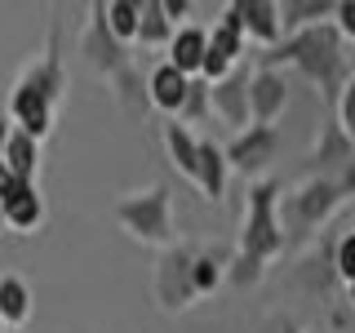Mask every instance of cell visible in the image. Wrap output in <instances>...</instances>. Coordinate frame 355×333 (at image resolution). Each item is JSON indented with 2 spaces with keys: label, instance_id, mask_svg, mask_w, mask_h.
Masks as SVG:
<instances>
[{
  "label": "cell",
  "instance_id": "1f68e13d",
  "mask_svg": "<svg viewBox=\"0 0 355 333\" xmlns=\"http://www.w3.org/2000/svg\"><path fill=\"white\" fill-rule=\"evenodd\" d=\"M347 302H351V307H355V280H351V284H347Z\"/></svg>",
  "mask_w": 355,
  "mask_h": 333
},
{
  "label": "cell",
  "instance_id": "52a82bcc",
  "mask_svg": "<svg viewBox=\"0 0 355 333\" xmlns=\"http://www.w3.org/2000/svg\"><path fill=\"white\" fill-rule=\"evenodd\" d=\"M275 151H280V129H262V125H249L244 133L222 147V160H227V169H240L244 178H258L266 173V164L275 160Z\"/></svg>",
  "mask_w": 355,
  "mask_h": 333
},
{
  "label": "cell",
  "instance_id": "6da1fadb",
  "mask_svg": "<svg viewBox=\"0 0 355 333\" xmlns=\"http://www.w3.org/2000/svg\"><path fill=\"white\" fill-rule=\"evenodd\" d=\"M280 62L297 67L306 80H315V89H320V98L329 103V111L338 107L342 89H347V80L355 76L351 62H347V44H342V36L333 31V22L293 31V36H284L280 44H271V49L258 53V67H266V71H275Z\"/></svg>",
  "mask_w": 355,
  "mask_h": 333
},
{
  "label": "cell",
  "instance_id": "f546056e",
  "mask_svg": "<svg viewBox=\"0 0 355 333\" xmlns=\"http://www.w3.org/2000/svg\"><path fill=\"white\" fill-rule=\"evenodd\" d=\"M14 187H18V178H14V173H9V169H5V164H0V200H5L9 191H14Z\"/></svg>",
  "mask_w": 355,
  "mask_h": 333
},
{
  "label": "cell",
  "instance_id": "3957f363",
  "mask_svg": "<svg viewBox=\"0 0 355 333\" xmlns=\"http://www.w3.org/2000/svg\"><path fill=\"white\" fill-rule=\"evenodd\" d=\"M80 53H85V62L94 67L111 89H116V98H120V107H125V111H138L142 103H147V98H142V80H138V71H133L129 44H120L107 31V22H103V0L89 5L85 31H80Z\"/></svg>",
  "mask_w": 355,
  "mask_h": 333
},
{
  "label": "cell",
  "instance_id": "f1b7e54d",
  "mask_svg": "<svg viewBox=\"0 0 355 333\" xmlns=\"http://www.w3.org/2000/svg\"><path fill=\"white\" fill-rule=\"evenodd\" d=\"M160 9H164V18L178 27V18H187L191 14V0H160Z\"/></svg>",
  "mask_w": 355,
  "mask_h": 333
},
{
  "label": "cell",
  "instance_id": "484cf974",
  "mask_svg": "<svg viewBox=\"0 0 355 333\" xmlns=\"http://www.w3.org/2000/svg\"><path fill=\"white\" fill-rule=\"evenodd\" d=\"M329 22H333V31L342 36V44H355V0H338Z\"/></svg>",
  "mask_w": 355,
  "mask_h": 333
},
{
  "label": "cell",
  "instance_id": "ffe728a7",
  "mask_svg": "<svg viewBox=\"0 0 355 333\" xmlns=\"http://www.w3.org/2000/svg\"><path fill=\"white\" fill-rule=\"evenodd\" d=\"M173 31L178 27L164 18L160 0H142V5H138V36H133V44H142V49H169Z\"/></svg>",
  "mask_w": 355,
  "mask_h": 333
},
{
  "label": "cell",
  "instance_id": "4fadbf2b",
  "mask_svg": "<svg viewBox=\"0 0 355 333\" xmlns=\"http://www.w3.org/2000/svg\"><path fill=\"white\" fill-rule=\"evenodd\" d=\"M0 222L18 236H31V231L44 222V200L36 191V182H18L14 191L0 200Z\"/></svg>",
  "mask_w": 355,
  "mask_h": 333
},
{
  "label": "cell",
  "instance_id": "9a60e30c",
  "mask_svg": "<svg viewBox=\"0 0 355 333\" xmlns=\"http://www.w3.org/2000/svg\"><path fill=\"white\" fill-rule=\"evenodd\" d=\"M205 44H209V31L196 27V22H182V27L173 31L169 49H164V53H169L164 62H169L173 71H182L187 80H196V76H200V62H205Z\"/></svg>",
  "mask_w": 355,
  "mask_h": 333
},
{
  "label": "cell",
  "instance_id": "d4e9b609",
  "mask_svg": "<svg viewBox=\"0 0 355 333\" xmlns=\"http://www.w3.org/2000/svg\"><path fill=\"white\" fill-rule=\"evenodd\" d=\"M205 116H209V85L205 80H191L187 103H182V111H178V125H187V120H205Z\"/></svg>",
  "mask_w": 355,
  "mask_h": 333
},
{
  "label": "cell",
  "instance_id": "7402d4cb",
  "mask_svg": "<svg viewBox=\"0 0 355 333\" xmlns=\"http://www.w3.org/2000/svg\"><path fill=\"white\" fill-rule=\"evenodd\" d=\"M222 275H227V253L196 249V258H191V289H196V298L214 293V289L222 284Z\"/></svg>",
  "mask_w": 355,
  "mask_h": 333
},
{
  "label": "cell",
  "instance_id": "5bb4252c",
  "mask_svg": "<svg viewBox=\"0 0 355 333\" xmlns=\"http://www.w3.org/2000/svg\"><path fill=\"white\" fill-rule=\"evenodd\" d=\"M187 89H191V80H187L182 71H173L169 62H160V67H151V76H147V103L155 111H164L169 120H178V111H182L187 103Z\"/></svg>",
  "mask_w": 355,
  "mask_h": 333
},
{
  "label": "cell",
  "instance_id": "836d02e7",
  "mask_svg": "<svg viewBox=\"0 0 355 333\" xmlns=\"http://www.w3.org/2000/svg\"><path fill=\"white\" fill-rule=\"evenodd\" d=\"M0 227H5V222H0Z\"/></svg>",
  "mask_w": 355,
  "mask_h": 333
},
{
  "label": "cell",
  "instance_id": "44dd1931",
  "mask_svg": "<svg viewBox=\"0 0 355 333\" xmlns=\"http://www.w3.org/2000/svg\"><path fill=\"white\" fill-rule=\"evenodd\" d=\"M31 316V289L18 275H0V325H22Z\"/></svg>",
  "mask_w": 355,
  "mask_h": 333
},
{
  "label": "cell",
  "instance_id": "8992f818",
  "mask_svg": "<svg viewBox=\"0 0 355 333\" xmlns=\"http://www.w3.org/2000/svg\"><path fill=\"white\" fill-rule=\"evenodd\" d=\"M191 258H196V244H169L164 258L155 262V302H160V311H169V316L196 302Z\"/></svg>",
  "mask_w": 355,
  "mask_h": 333
},
{
  "label": "cell",
  "instance_id": "4316f807",
  "mask_svg": "<svg viewBox=\"0 0 355 333\" xmlns=\"http://www.w3.org/2000/svg\"><path fill=\"white\" fill-rule=\"evenodd\" d=\"M333 266H338L342 280H355V231H347V236L338 240V249H333Z\"/></svg>",
  "mask_w": 355,
  "mask_h": 333
},
{
  "label": "cell",
  "instance_id": "8fae6325",
  "mask_svg": "<svg viewBox=\"0 0 355 333\" xmlns=\"http://www.w3.org/2000/svg\"><path fill=\"white\" fill-rule=\"evenodd\" d=\"M209 116H218V125L231 133L249 129V76L231 71L227 80L209 85Z\"/></svg>",
  "mask_w": 355,
  "mask_h": 333
},
{
  "label": "cell",
  "instance_id": "277c9868",
  "mask_svg": "<svg viewBox=\"0 0 355 333\" xmlns=\"http://www.w3.org/2000/svg\"><path fill=\"white\" fill-rule=\"evenodd\" d=\"M116 222L125 227L129 240L138 244H155V249H169L178 244V222H173V191L164 182L147 187V191H133L116 205Z\"/></svg>",
  "mask_w": 355,
  "mask_h": 333
},
{
  "label": "cell",
  "instance_id": "4dcf8cb0",
  "mask_svg": "<svg viewBox=\"0 0 355 333\" xmlns=\"http://www.w3.org/2000/svg\"><path fill=\"white\" fill-rule=\"evenodd\" d=\"M9 133H14V125H9V116L0 111V151H5V142H9Z\"/></svg>",
  "mask_w": 355,
  "mask_h": 333
},
{
  "label": "cell",
  "instance_id": "603a6c76",
  "mask_svg": "<svg viewBox=\"0 0 355 333\" xmlns=\"http://www.w3.org/2000/svg\"><path fill=\"white\" fill-rule=\"evenodd\" d=\"M103 22L120 44H133V36H138V5L133 0H103Z\"/></svg>",
  "mask_w": 355,
  "mask_h": 333
},
{
  "label": "cell",
  "instance_id": "30bf717a",
  "mask_svg": "<svg viewBox=\"0 0 355 333\" xmlns=\"http://www.w3.org/2000/svg\"><path fill=\"white\" fill-rule=\"evenodd\" d=\"M288 107V80L284 71H258L249 76V125H262V129H275L280 111Z\"/></svg>",
  "mask_w": 355,
  "mask_h": 333
},
{
  "label": "cell",
  "instance_id": "ba28073f",
  "mask_svg": "<svg viewBox=\"0 0 355 333\" xmlns=\"http://www.w3.org/2000/svg\"><path fill=\"white\" fill-rule=\"evenodd\" d=\"M222 18L240 31L244 44H258V49H271L280 44V18H275V0H236V5L222 9Z\"/></svg>",
  "mask_w": 355,
  "mask_h": 333
},
{
  "label": "cell",
  "instance_id": "cb8c5ba5",
  "mask_svg": "<svg viewBox=\"0 0 355 333\" xmlns=\"http://www.w3.org/2000/svg\"><path fill=\"white\" fill-rule=\"evenodd\" d=\"M333 120H338V129L347 133V142L355 147V76L347 80V89H342L338 107H333Z\"/></svg>",
  "mask_w": 355,
  "mask_h": 333
},
{
  "label": "cell",
  "instance_id": "d6986e66",
  "mask_svg": "<svg viewBox=\"0 0 355 333\" xmlns=\"http://www.w3.org/2000/svg\"><path fill=\"white\" fill-rule=\"evenodd\" d=\"M0 164H5L18 182H36V173H40V142H31L27 133L14 129L9 142H5V151H0Z\"/></svg>",
  "mask_w": 355,
  "mask_h": 333
},
{
  "label": "cell",
  "instance_id": "7c38bea8",
  "mask_svg": "<svg viewBox=\"0 0 355 333\" xmlns=\"http://www.w3.org/2000/svg\"><path fill=\"white\" fill-rule=\"evenodd\" d=\"M53 116H58V107H49L44 98L22 94V89L9 94V125H14L18 133H27L31 142H44L53 133Z\"/></svg>",
  "mask_w": 355,
  "mask_h": 333
},
{
  "label": "cell",
  "instance_id": "7a4b0ae2",
  "mask_svg": "<svg viewBox=\"0 0 355 333\" xmlns=\"http://www.w3.org/2000/svg\"><path fill=\"white\" fill-rule=\"evenodd\" d=\"M280 196H284V187L275 182V178H258V182H249V191H244L240 249H236V262H227V266H236V271H231L236 284H258L266 262L284 253V231H280V214H275Z\"/></svg>",
  "mask_w": 355,
  "mask_h": 333
},
{
  "label": "cell",
  "instance_id": "ac0fdd59",
  "mask_svg": "<svg viewBox=\"0 0 355 333\" xmlns=\"http://www.w3.org/2000/svg\"><path fill=\"white\" fill-rule=\"evenodd\" d=\"M275 18H280V40H284V36H293V31H306V27L329 22L333 5L329 0H284V5H275Z\"/></svg>",
  "mask_w": 355,
  "mask_h": 333
},
{
  "label": "cell",
  "instance_id": "e0dca14e",
  "mask_svg": "<svg viewBox=\"0 0 355 333\" xmlns=\"http://www.w3.org/2000/svg\"><path fill=\"white\" fill-rule=\"evenodd\" d=\"M160 138H164V151H169V164L187 178V182H196V151H200V138H196L187 125H178V120H164V125H160Z\"/></svg>",
  "mask_w": 355,
  "mask_h": 333
},
{
  "label": "cell",
  "instance_id": "2e32d148",
  "mask_svg": "<svg viewBox=\"0 0 355 333\" xmlns=\"http://www.w3.org/2000/svg\"><path fill=\"white\" fill-rule=\"evenodd\" d=\"M196 187L209 205H218L227 196V160H222V147L209 138H200V151H196Z\"/></svg>",
  "mask_w": 355,
  "mask_h": 333
},
{
  "label": "cell",
  "instance_id": "83f0119b",
  "mask_svg": "<svg viewBox=\"0 0 355 333\" xmlns=\"http://www.w3.org/2000/svg\"><path fill=\"white\" fill-rule=\"evenodd\" d=\"M333 182H338L342 200H347V196H355V151H351V160L342 164V178H333Z\"/></svg>",
  "mask_w": 355,
  "mask_h": 333
},
{
  "label": "cell",
  "instance_id": "9c48e42d",
  "mask_svg": "<svg viewBox=\"0 0 355 333\" xmlns=\"http://www.w3.org/2000/svg\"><path fill=\"white\" fill-rule=\"evenodd\" d=\"M58 49H62V36H58V31H49L44 53L18 76L14 89H22V94H36V98H44L49 107H58V103H62V89H67V80H62V53H58Z\"/></svg>",
  "mask_w": 355,
  "mask_h": 333
},
{
  "label": "cell",
  "instance_id": "5b68a950",
  "mask_svg": "<svg viewBox=\"0 0 355 333\" xmlns=\"http://www.w3.org/2000/svg\"><path fill=\"white\" fill-rule=\"evenodd\" d=\"M338 205H342V191H338V182H333V173H315V178H306L302 187H293L288 196H280L275 214H280L284 244L306 240L311 231H320Z\"/></svg>",
  "mask_w": 355,
  "mask_h": 333
},
{
  "label": "cell",
  "instance_id": "d6a6232c",
  "mask_svg": "<svg viewBox=\"0 0 355 333\" xmlns=\"http://www.w3.org/2000/svg\"><path fill=\"white\" fill-rule=\"evenodd\" d=\"M9 333H22V329H9Z\"/></svg>",
  "mask_w": 355,
  "mask_h": 333
}]
</instances>
